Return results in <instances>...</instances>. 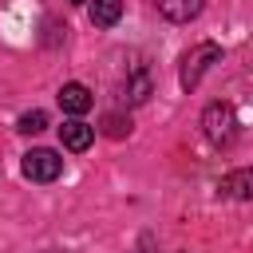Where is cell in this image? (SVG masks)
Segmentation results:
<instances>
[{
  "label": "cell",
  "instance_id": "11",
  "mask_svg": "<svg viewBox=\"0 0 253 253\" xmlns=\"http://www.w3.org/2000/svg\"><path fill=\"white\" fill-rule=\"evenodd\" d=\"M43 126H47V115H43V111H24V115L16 119V130H20V134H40Z\"/></svg>",
  "mask_w": 253,
  "mask_h": 253
},
{
  "label": "cell",
  "instance_id": "4",
  "mask_svg": "<svg viewBox=\"0 0 253 253\" xmlns=\"http://www.w3.org/2000/svg\"><path fill=\"white\" fill-rule=\"evenodd\" d=\"M217 198L229 202H253V170H229L217 182Z\"/></svg>",
  "mask_w": 253,
  "mask_h": 253
},
{
  "label": "cell",
  "instance_id": "7",
  "mask_svg": "<svg viewBox=\"0 0 253 253\" xmlns=\"http://www.w3.org/2000/svg\"><path fill=\"white\" fill-rule=\"evenodd\" d=\"M59 142L79 154V150H87V146L95 142V126H87L83 119H67V123L59 126Z\"/></svg>",
  "mask_w": 253,
  "mask_h": 253
},
{
  "label": "cell",
  "instance_id": "8",
  "mask_svg": "<svg viewBox=\"0 0 253 253\" xmlns=\"http://www.w3.org/2000/svg\"><path fill=\"white\" fill-rule=\"evenodd\" d=\"M123 95H126V103H130V107L146 103V99H150V75H146L142 67H134V71L126 75V87H123Z\"/></svg>",
  "mask_w": 253,
  "mask_h": 253
},
{
  "label": "cell",
  "instance_id": "6",
  "mask_svg": "<svg viewBox=\"0 0 253 253\" xmlns=\"http://www.w3.org/2000/svg\"><path fill=\"white\" fill-rule=\"evenodd\" d=\"M150 4H154L158 16H166L170 24H190V20H198L202 8H206V0H150Z\"/></svg>",
  "mask_w": 253,
  "mask_h": 253
},
{
  "label": "cell",
  "instance_id": "2",
  "mask_svg": "<svg viewBox=\"0 0 253 253\" xmlns=\"http://www.w3.org/2000/svg\"><path fill=\"white\" fill-rule=\"evenodd\" d=\"M213 63H221V47H217L213 40L194 43V47L182 55V67H178V83H182V91H194V87L206 79V71H210Z\"/></svg>",
  "mask_w": 253,
  "mask_h": 253
},
{
  "label": "cell",
  "instance_id": "9",
  "mask_svg": "<svg viewBox=\"0 0 253 253\" xmlns=\"http://www.w3.org/2000/svg\"><path fill=\"white\" fill-rule=\"evenodd\" d=\"M123 16V0H91V24L95 28H115Z\"/></svg>",
  "mask_w": 253,
  "mask_h": 253
},
{
  "label": "cell",
  "instance_id": "12",
  "mask_svg": "<svg viewBox=\"0 0 253 253\" xmlns=\"http://www.w3.org/2000/svg\"><path fill=\"white\" fill-rule=\"evenodd\" d=\"M67 4H83V0H67Z\"/></svg>",
  "mask_w": 253,
  "mask_h": 253
},
{
  "label": "cell",
  "instance_id": "3",
  "mask_svg": "<svg viewBox=\"0 0 253 253\" xmlns=\"http://www.w3.org/2000/svg\"><path fill=\"white\" fill-rule=\"evenodd\" d=\"M59 174H63V158H59L55 150L32 146V150L24 154V178H28V182H55Z\"/></svg>",
  "mask_w": 253,
  "mask_h": 253
},
{
  "label": "cell",
  "instance_id": "5",
  "mask_svg": "<svg viewBox=\"0 0 253 253\" xmlns=\"http://www.w3.org/2000/svg\"><path fill=\"white\" fill-rule=\"evenodd\" d=\"M59 107H63V115L79 119V115H87V111L95 107V95H91L83 83H63V87H59Z\"/></svg>",
  "mask_w": 253,
  "mask_h": 253
},
{
  "label": "cell",
  "instance_id": "10",
  "mask_svg": "<svg viewBox=\"0 0 253 253\" xmlns=\"http://www.w3.org/2000/svg\"><path fill=\"white\" fill-rule=\"evenodd\" d=\"M99 130H103L107 138H126V134H130V115H123V111H107V115L99 119Z\"/></svg>",
  "mask_w": 253,
  "mask_h": 253
},
{
  "label": "cell",
  "instance_id": "1",
  "mask_svg": "<svg viewBox=\"0 0 253 253\" xmlns=\"http://www.w3.org/2000/svg\"><path fill=\"white\" fill-rule=\"evenodd\" d=\"M202 134L213 146H233V138H237V111H233V103H225V99L206 103V111H202Z\"/></svg>",
  "mask_w": 253,
  "mask_h": 253
}]
</instances>
